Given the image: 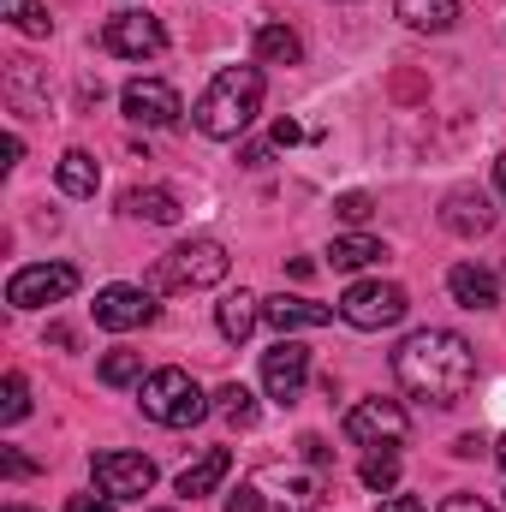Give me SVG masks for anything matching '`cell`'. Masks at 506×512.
<instances>
[{"label":"cell","mask_w":506,"mask_h":512,"mask_svg":"<svg viewBox=\"0 0 506 512\" xmlns=\"http://www.w3.org/2000/svg\"><path fill=\"white\" fill-rule=\"evenodd\" d=\"M393 376H399V387L411 399H429V405L447 411V405H459L471 393V382H477V352L453 328H417V334L399 340Z\"/></svg>","instance_id":"6da1fadb"},{"label":"cell","mask_w":506,"mask_h":512,"mask_svg":"<svg viewBox=\"0 0 506 512\" xmlns=\"http://www.w3.org/2000/svg\"><path fill=\"white\" fill-rule=\"evenodd\" d=\"M256 108H262V72L256 66H221L215 78H209V90L197 96V131L203 137H215V143H233V137H245V126L256 120Z\"/></svg>","instance_id":"7a4b0ae2"},{"label":"cell","mask_w":506,"mask_h":512,"mask_svg":"<svg viewBox=\"0 0 506 512\" xmlns=\"http://www.w3.org/2000/svg\"><path fill=\"white\" fill-rule=\"evenodd\" d=\"M137 405H143V417L161 423V429H191V423H203L209 393L191 382L185 370H155V376L137 382Z\"/></svg>","instance_id":"3957f363"},{"label":"cell","mask_w":506,"mask_h":512,"mask_svg":"<svg viewBox=\"0 0 506 512\" xmlns=\"http://www.w3.org/2000/svg\"><path fill=\"white\" fill-rule=\"evenodd\" d=\"M227 268H233V256H227L221 239H185V245H173V251L161 256V286L203 292V286H221Z\"/></svg>","instance_id":"277c9868"},{"label":"cell","mask_w":506,"mask_h":512,"mask_svg":"<svg viewBox=\"0 0 506 512\" xmlns=\"http://www.w3.org/2000/svg\"><path fill=\"white\" fill-rule=\"evenodd\" d=\"M405 310H411V298H405V286H393V280H358V286H346V298H340V316H346L352 328H364V334L399 328Z\"/></svg>","instance_id":"5b68a950"},{"label":"cell","mask_w":506,"mask_h":512,"mask_svg":"<svg viewBox=\"0 0 506 512\" xmlns=\"http://www.w3.org/2000/svg\"><path fill=\"white\" fill-rule=\"evenodd\" d=\"M78 292V268L72 262H30L6 280V304L12 310H42V304H60Z\"/></svg>","instance_id":"8992f818"},{"label":"cell","mask_w":506,"mask_h":512,"mask_svg":"<svg viewBox=\"0 0 506 512\" xmlns=\"http://www.w3.org/2000/svg\"><path fill=\"white\" fill-rule=\"evenodd\" d=\"M102 48L120 54V60H155V54L167 48V30H161L155 12H143V6H120V12L102 24Z\"/></svg>","instance_id":"52a82bcc"},{"label":"cell","mask_w":506,"mask_h":512,"mask_svg":"<svg viewBox=\"0 0 506 512\" xmlns=\"http://www.w3.org/2000/svg\"><path fill=\"white\" fill-rule=\"evenodd\" d=\"M346 435L358 447H405L411 441V417L399 399H358L346 411Z\"/></svg>","instance_id":"ba28073f"},{"label":"cell","mask_w":506,"mask_h":512,"mask_svg":"<svg viewBox=\"0 0 506 512\" xmlns=\"http://www.w3.org/2000/svg\"><path fill=\"white\" fill-rule=\"evenodd\" d=\"M310 382V352L292 340V334H280L268 352H262V387H268V399H280V405H292L298 393Z\"/></svg>","instance_id":"9c48e42d"},{"label":"cell","mask_w":506,"mask_h":512,"mask_svg":"<svg viewBox=\"0 0 506 512\" xmlns=\"http://www.w3.org/2000/svg\"><path fill=\"white\" fill-rule=\"evenodd\" d=\"M96 483L114 501H143L155 489V465L143 453H96Z\"/></svg>","instance_id":"30bf717a"},{"label":"cell","mask_w":506,"mask_h":512,"mask_svg":"<svg viewBox=\"0 0 506 512\" xmlns=\"http://www.w3.org/2000/svg\"><path fill=\"white\" fill-rule=\"evenodd\" d=\"M120 108H126V120H137V126H173L185 114L179 108V90L161 84V78H131L126 90H120Z\"/></svg>","instance_id":"8fae6325"},{"label":"cell","mask_w":506,"mask_h":512,"mask_svg":"<svg viewBox=\"0 0 506 512\" xmlns=\"http://www.w3.org/2000/svg\"><path fill=\"white\" fill-rule=\"evenodd\" d=\"M96 322L114 328V334L149 328V322H155V298H149L143 286H102V292H96Z\"/></svg>","instance_id":"7c38bea8"},{"label":"cell","mask_w":506,"mask_h":512,"mask_svg":"<svg viewBox=\"0 0 506 512\" xmlns=\"http://www.w3.org/2000/svg\"><path fill=\"white\" fill-rule=\"evenodd\" d=\"M262 322L274 328V334H304V328H322V322H334V310L328 304H316V298H262Z\"/></svg>","instance_id":"4fadbf2b"},{"label":"cell","mask_w":506,"mask_h":512,"mask_svg":"<svg viewBox=\"0 0 506 512\" xmlns=\"http://www.w3.org/2000/svg\"><path fill=\"white\" fill-rule=\"evenodd\" d=\"M441 227H447V233H459V239H483V233L495 227V209H489V197H483V191H453V197H447V209H441Z\"/></svg>","instance_id":"5bb4252c"},{"label":"cell","mask_w":506,"mask_h":512,"mask_svg":"<svg viewBox=\"0 0 506 512\" xmlns=\"http://www.w3.org/2000/svg\"><path fill=\"white\" fill-rule=\"evenodd\" d=\"M447 292H453L465 310H495V304H501V280H495L489 268H477V262H459V268L447 274Z\"/></svg>","instance_id":"9a60e30c"},{"label":"cell","mask_w":506,"mask_h":512,"mask_svg":"<svg viewBox=\"0 0 506 512\" xmlns=\"http://www.w3.org/2000/svg\"><path fill=\"white\" fill-rule=\"evenodd\" d=\"M215 322H221V334H227L233 346H245V340L256 334V322H262V298L245 292V286H239V292H227V298L215 304Z\"/></svg>","instance_id":"2e32d148"},{"label":"cell","mask_w":506,"mask_h":512,"mask_svg":"<svg viewBox=\"0 0 506 512\" xmlns=\"http://www.w3.org/2000/svg\"><path fill=\"white\" fill-rule=\"evenodd\" d=\"M120 209H126L131 221H149V227H173L179 221V197L167 185H137V191L120 197Z\"/></svg>","instance_id":"e0dca14e"},{"label":"cell","mask_w":506,"mask_h":512,"mask_svg":"<svg viewBox=\"0 0 506 512\" xmlns=\"http://www.w3.org/2000/svg\"><path fill=\"white\" fill-rule=\"evenodd\" d=\"M227 471H233V453H227V447H209L197 465H185V471H179V495H185V501L215 495V489L227 483Z\"/></svg>","instance_id":"ac0fdd59"},{"label":"cell","mask_w":506,"mask_h":512,"mask_svg":"<svg viewBox=\"0 0 506 512\" xmlns=\"http://www.w3.org/2000/svg\"><path fill=\"white\" fill-rule=\"evenodd\" d=\"M393 12H399V24L429 30V36H441V30L459 24V0H393Z\"/></svg>","instance_id":"d6986e66"},{"label":"cell","mask_w":506,"mask_h":512,"mask_svg":"<svg viewBox=\"0 0 506 512\" xmlns=\"http://www.w3.org/2000/svg\"><path fill=\"white\" fill-rule=\"evenodd\" d=\"M54 179H60V191H66V197H96L102 167H96V155H90V149H66V155H60V167H54Z\"/></svg>","instance_id":"ffe728a7"},{"label":"cell","mask_w":506,"mask_h":512,"mask_svg":"<svg viewBox=\"0 0 506 512\" xmlns=\"http://www.w3.org/2000/svg\"><path fill=\"white\" fill-rule=\"evenodd\" d=\"M256 60L262 66H298L304 60V42H298V30H286V24H256Z\"/></svg>","instance_id":"44dd1931"},{"label":"cell","mask_w":506,"mask_h":512,"mask_svg":"<svg viewBox=\"0 0 506 512\" xmlns=\"http://www.w3.org/2000/svg\"><path fill=\"white\" fill-rule=\"evenodd\" d=\"M376 256H387V251H381V239H370V233H346V239H334V245H328V262H334L340 274L370 268Z\"/></svg>","instance_id":"7402d4cb"},{"label":"cell","mask_w":506,"mask_h":512,"mask_svg":"<svg viewBox=\"0 0 506 512\" xmlns=\"http://www.w3.org/2000/svg\"><path fill=\"white\" fill-rule=\"evenodd\" d=\"M215 411H221L233 429H251V423H256V393L245 382H227L221 393H215Z\"/></svg>","instance_id":"603a6c76"},{"label":"cell","mask_w":506,"mask_h":512,"mask_svg":"<svg viewBox=\"0 0 506 512\" xmlns=\"http://www.w3.org/2000/svg\"><path fill=\"white\" fill-rule=\"evenodd\" d=\"M393 483H399V447H370V459H364V489L393 495Z\"/></svg>","instance_id":"cb8c5ba5"},{"label":"cell","mask_w":506,"mask_h":512,"mask_svg":"<svg viewBox=\"0 0 506 512\" xmlns=\"http://www.w3.org/2000/svg\"><path fill=\"white\" fill-rule=\"evenodd\" d=\"M102 382H108V387L143 382V352H126V346H120V352H108V358H102Z\"/></svg>","instance_id":"d4e9b609"},{"label":"cell","mask_w":506,"mask_h":512,"mask_svg":"<svg viewBox=\"0 0 506 512\" xmlns=\"http://www.w3.org/2000/svg\"><path fill=\"white\" fill-rule=\"evenodd\" d=\"M6 18H12L24 36H48V30H54V18H48L42 0H6Z\"/></svg>","instance_id":"484cf974"},{"label":"cell","mask_w":506,"mask_h":512,"mask_svg":"<svg viewBox=\"0 0 506 512\" xmlns=\"http://www.w3.org/2000/svg\"><path fill=\"white\" fill-rule=\"evenodd\" d=\"M24 411H30V387H24V376H18V370H12V376L0 382V423H18Z\"/></svg>","instance_id":"4316f807"},{"label":"cell","mask_w":506,"mask_h":512,"mask_svg":"<svg viewBox=\"0 0 506 512\" xmlns=\"http://www.w3.org/2000/svg\"><path fill=\"white\" fill-rule=\"evenodd\" d=\"M334 215H340V221H352V227H364V221H370V215H376V203H370V197H364V191H346V197H340V203H334Z\"/></svg>","instance_id":"83f0119b"},{"label":"cell","mask_w":506,"mask_h":512,"mask_svg":"<svg viewBox=\"0 0 506 512\" xmlns=\"http://www.w3.org/2000/svg\"><path fill=\"white\" fill-rule=\"evenodd\" d=\"M114 507H120L114 495H72L66 501V512H114Z\"/></svg>","instance_id":"f1b7e54d"},{"label":"cell","mask_w":506,"mask_h":512,"mask_svg":"<svg viewBox=\"0 0 506 512\" xmlns=\"http://www.w3.org/2000/svg\"><path fill=\"white\" fill-rule=\"evenodd\" d=\"M227 512H262V489H233L227 495Z\"/></svg>","instance_id":"f546056e"},{"label":"cell","mask_w":506,"mask_h":512,"mask_svg":"<svg viewBox=\"0 0 506 512\" xmlns=\"http://www.w3.org/2000/svg\"><path fill=\"white\" fill-rule=\"evenodd\" d=\"M441 512H495V507H489V501H477V495H447Z\"/></svg>","instance_id":"4dcf8cb0"},{"label":"cell","mask_w":506,"mask_h":512,"mask_svg":"<svg viewBox=\"0 0 506 512\" xmlns=\"http://www.w3.org/2000/svg\"><path fill=\"white\" fill-rule=\"evenodd\" d=\"M0 465H6V477H30V471H36V465H30L18 447H6V453H0Z\"/></svg>","instance_id":"1f68e13d"},{"label":"cell","mask_w":506,"mask_h":512,"mask_svg":"<svg viewBox=\"0 0 506 512\" xmlns=\"http://www.w3.org/2000/svg\"><path fill=\"white\" fill-rule=\"evenodd\" d=\"M298 447H304V459H310V465H322V459H328V447H322V435H304Z\"/></svg>","instance_id":"d6a6232c"},{"label":"cell","mask_w":506,"mask_h":512,"mask_svg":"<svg viewBox=\"0 0 506 512\" xmlns=\"http://www.w3.org/2000/svg\"><path fill=\"white\" fill-rule=\"evenodd\" d=\"M381 512H423V501H411V495H387Z\"/></svg>","instance_id":"836d02e7"},{"label":"cell","mask_w":506,"mask_h":512,"mask_svg":"<svg viewBox=\"0 0 506 512\" xmlns=\"http://www.w3.org/2000/svg\"><path fill=\"white\" fill-rule=\"evenodd\" d=\"M453 453H459V459H477V453H483V441H477V435H459V441H453Z\"/></svg>","instance_id":"e575fe53"},{"label":"cell","mask_w":506,"mask_h":512,"mask_svg":"<svg viewBox=\"0 0 506 512\" xmlns=\"http://www.w3.org/2000/svg\"><path fill=\"white\" fill-rule=\"evenodd\" d=\"M298 137H304V131L292 126V120H280V126H274V143H280V149H286V143H298Z\"/></svg>","instance_id":"d590c367"},{"label":"cell","mask_w":506,"mask_h":512,"mask_svg":"<svg viewBox=\"0 0 506 512\" xmlns=\"http://www.w3.org/2000/svg\"><path fill=\"white\" fill-rule=\"evenodd\" d=\"M268 155H274L268 143H251V149H245V167H268Z\"/></svg>","instance_id":"8d00e7d4"},{"label":"cell","mask_w":506,"mask_h":512,"mask_svg":"<svg viewBox=\"0 0 506 512\" xmlns=\"http://www.w3.org/2000/svg\"><path fill=\"white\" fill-rule=\"evenodd\" d=\"M495 173H501V185H506V155H501V161H495Z\"/></svg>","instance_id":"74e56055"},{"label":"cell","mask_w":506,"mask_h":512,"mask_svg":"<svg viewBox=\"0 0 506 512\" xmlns=\"http://www.w3.org/2000/svg\"><path fill=\"white\" fill-rule=\"evenodd\" d=\"M495 453H501V465H506V435H501V447H495Z\"/></svg>","instance_id":"f35d334b"},{"label":"cell","mask_w":506,"mask_h":512,"mask_svg":"<svg viewBox=\"0 0 506 512\" xmlns=\"http://www.w3.org/2000/svg\"><path fill=\"white\" fill-rule=\"evenodd\" d=\"M6 512H30V507H6Z\"/></svg>","instance_id":"ab89813d"},{"label":"cell","mask_w":506,"mask_h":512,"mask_svg":"<svg viewBox=\"0 0 506 512\" xmlns=\"http://www.w3.org/2000/svg\"><path fill=\"white\" fill-rule=\"evenodd\" d=\"M155 512H173V507H155Z\"/></svg>","instance_id":"60d3db41"}]
</instances>
